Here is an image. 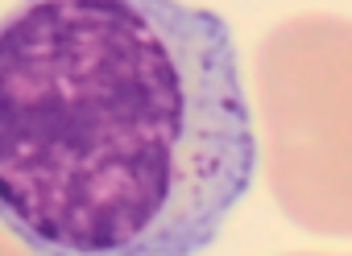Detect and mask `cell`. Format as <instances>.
Here are the masks:
<instances>
[{"instance_id":"obj_2","label":"cell","mask_w":352,"mask_h":256,"mask_svg":"<svg viewBox=\"0 0 352 256\" xmlns=\"http://www.w3.org/2000/svg\"><path fill=\"white\" fill-rule=\"evenodd\" d=\"M253 79L278 207L307 231L352 235V21L286 17L261 38Z\"/></svg>"},{"instance_id":"obj_1","label":"cell","mask_w":352,"mask_h":256,"mask_svg":"<svg viewBox=\"0 0 352 256\" xmlns=\"http://www.w3.org/2000/svg\"><path fill=\"white\" fill-rule=\"evenodd\" d=\"M257 174L236 46L187 0L0 17V227L34 256H199Z\"/></svg>"},{"instance_id":"obj_3","label":"cell","mask_w":352,"mask_h":256,"mask_svg":"<svg viewBox=\"0 0 352 256\" xmlns=\"http://www.w3.org/2000/svg\"><path fill=\"white\" fill-rule=\"evenodd\" d=\"M0 256H34V252H30V248L9 231V227H0Z\"/></svg>"}]
</instances>
